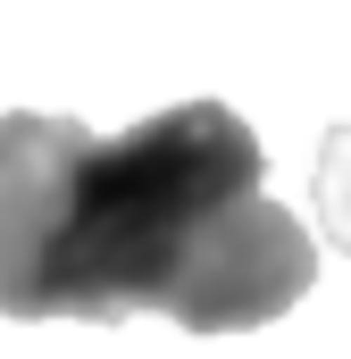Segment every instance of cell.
Instances as JSON below:
<instances>
[{"mask_svg":"<svg viewBox=\"0 0 351 359\" xmlns=\"http://www.w3.org/2000/svg\"><path fill=\"white\" fill-rule=\"evenodd\" d=\"M318 284V243L267 201L260 134L226 100H184L126 134L0 117V318H168L243 334Z\"/></svg>","mask_w":351,"mask_h":359,"instance_id":"6da1fadb","label":"cell"},{"mask_svg":"<svg viewBox=\"0 0 351 359\" xmlns=\"http://www.w3.org/2000/svg\"><path fill=\"white\" fill-rule=\"evenodd\" d=\"M318 226L335 251H351V126H335L318 151Z\"/></svg>","mask_w":351,"mask_h":359,"instance_id":"7a4b0ae2","label":"cell"}]
</instances>
